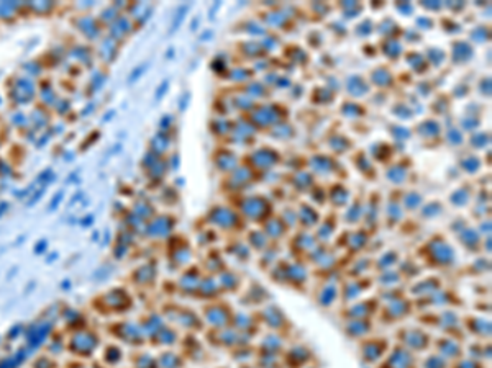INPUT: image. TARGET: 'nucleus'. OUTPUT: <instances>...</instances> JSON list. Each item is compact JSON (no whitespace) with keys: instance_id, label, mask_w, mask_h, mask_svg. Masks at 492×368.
<instances>
[{"instance_id":"7ed1b4c3","label":"nucleus","mask_w":492,"mask_h":368,"mask_svg":"<svg viewBox=\"0 0 492 368\" xmlns=\"http://www.w3.org/2000/svg\"><path fill=\"white\" fill-rule=\"evenodd\" d=\"M77 30H81L82 33L87 38H95L97 36V26L94 23V20H92V17H82V18H79L77 20Z\"/></svg>"},{"instance_id":"f257e3e1","label":"nucleus","mask_w":492,"mask_h":368,"mask_svg":"<svg viewBox=\"0 0 492 368\" xmlns=\"http://www.w3.org/2000/svg\"><path fill=\"white\" fill-rule=\"evenodd\" d=\"M71 349L76 353H82V355H87V353L94 352L97 347L98 339L94 332L89 331H77L74 336L71 337Z\"/></svg>"},{"instance_id":"39448f33","label":"nucleus","mask_w":492,"mask_h":368,"mask_svg":"<svg viewBox=\"0 0 492 368\" xmlns=\"http://www.w3.org/2000/svg\"><path fill=\"white\" fill-rule=\"evenodd\" d=\"M17 9H18L17 4H0V13H7V15H13Z\"/></svg>"},{"instance_id":"f03ea898","label":"nucleus","mask_w":492,"mask_h":368,"mask_svg":"<svg viewBox=\"0 0 492 368\" xmlns=\"http://www.w3.org/2000/svg\"><path fill=\"white\" fill-rule=\"evenodd\" d=\"M33 84L30 82V79H18L15 82V90H13V95H15V100L18 95H23V102H30V98L33 97Z\"/></svg>"},{"instance_id":"20e7f679","label":"nucleus","mask_w":492,"mask_h":368,"mask_svg":"<svg viewBox=\"0 0 492 368\" xmlns=\"http://www.w3.org/2000/svg\"><path fill=\"white\" fill-rule=\"evenodd\" d=\"M30 7H31V9L35 10V12H38V13H43V12H49V10L52 9V7H54V5H52V4H49V2H43V4H31Z\"/></svg>"}]
</instances>
